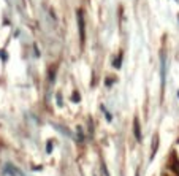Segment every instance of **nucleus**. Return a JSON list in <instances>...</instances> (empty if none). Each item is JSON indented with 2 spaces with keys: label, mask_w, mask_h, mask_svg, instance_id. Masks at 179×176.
Returning a JSON list of instances; mask_svg holds the SVG:
<instances>
[{
  "label": "nucleus",
  "mask_w": 179,
  "mask_h": 176,
  "mask_svg": "<svg viewBox=\"0 0 179 176\" xmlns=\"http://www.w3.org/2000/svg\"><path fill=\"white\" fill-rule=\"evenodd\" d=\"M78 26H79V38L81 41H84L86 38V22H84V13L83 10H78Z\"/></svg>",
  "instance_id": "obj_1"
},
{
  "label": "nucleus",
  "mask_w": 179,
  "mask_h": 176,
  "mask_svg": "<svg viewBox=\"0 0 179 176\" xmlns=\"http://www.w3.org/2000/svg\"><path fill=\"white\" fill-rule=\"evenodd\" d=\"M133 130H135V137H136V140L141 141V130H140V122H138V119L133 121Z\"/></svg>",
  "instance_id": "obj_2"
},
{
  "label": "nucleus",
  "mask_w": 179,
  "mask_h": 176,
  "mask_svg": "<svg viewBox=\"0 0 179 176\" xmlns=\"http://www.w3.org/2000/svg\"><path fill=\"white\" fill-rule=\"evenodd\" d=\"M157 146H158V137L155 135V138H154V141H152V154H151V159H154L155 152H157Z\"/></svg>",
  "instance_id": "obj_3"
},
{
  "label": "nucleus",
  "mask_w": 179,
  "mask_h": 176,
  "mask_svg": "<svg viewBox=\"0 0 179 176\" xmlns=\"http://www.w3.org/2000/svg\"><path fill=\"white\" fill-rule=\"evenodd\" d=\"M51 151H52V141H48V144H46V152L49 154Z\"/></svg>",
  "instance_id": "obj_4"
},
{
  "label": "nucleus",
  "mask_w": 179,
  "mask_h": 176,
  "mask_svg": "<svg viewBox=\"0 0 179 176\" xmlns=\"http://www.w3.org/2000/svg\"><path fill=\"white\" fill-rule=\"evenodd\" d=\"M72 100H73V101H79V94H78V92H75V95L72 97Z\"/></svg>",
  "instance_id": "obj_5"
},
{
  "label": "nucleus",
  "mask_w": 179,
  "mask_h": 176,
  "mask_svg": "<svg viewBox=\"0 0 179 176\" xmlns=\"http://www.w3.org/2000/svg\"><path fill=\"white\" fill-rule=\"evenodd\" d=\"M78 137H79L81 141H83V130H81V128H78Z\"/></svg>",
  "instance_id": "obj_6"
},
{
  "label": "nucleus",
  "mask_w": 179,
  "mask_h": 176,
  "mask_svg": "<svg viewBox=\"0 0 179 176\" xmlns=\"http://www.w3.org/2000/svg\"><path fill=\"white\" fill-rule=\"evenodd\" d=\"M173 170L176 171V173L179 175V165H173Z\"/></svg>",
  "instance_id": "obj_7"
},
{
  "label": "nucleus",
  "mask_w": 179,
  "mask_h": 176,
  "mask_svg": "<svg viewBox=\"0 0 179 176\" xmlns=\"http://www.w3.org/2000/svg\"><path fill=\"white\" fill-rule=\"evenodd\" d=\"M57 103H59V106H62V99H60V95H57Z\"/></svg>",
  "instance_id": "obj_8"
},
{
  "label": "nucleus",
  "mask_w": 179,
  "mask_h": 176,
  "mask_svg": "<svg viewBox=\"0 0 179 176\" xmlns=\"http://www.w3.org/2000/svg\"><path fill=\"white\" fill-rule=\"evenodd\" d=\"M178 97H179V90H178Z\"/></svg>",
  "instance_id": "obj_9"
}]
</instances>
